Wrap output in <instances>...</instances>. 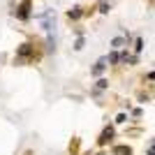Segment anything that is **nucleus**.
Here are the masks:
<instances>
[{"label": "nucleus", "instance_id": "nucleus-1", "mask_svg": "<svg viewBox=\"0 0 155 155\" xmlns=\"http://www.w3.org/2000/svg\"><path fill=\"white\" fill-rule=\"evenodd\" d=\"M39 58V53L35 51L32 44H21L16 49V63H35Z\"/></svg>", "mask_w": 155, "mask_h": 155}, {"label": "nucleus", "instance_id": "nucleus-2", "mask_svg": "<svg viewBox=\"0 0 155 155\" xmlns=\"http://www.w3.org/2000/svg\"><path fill=\"white\" fill-rule=\"evenodd\" d=\"M30 9H32V0H21V5L16 7V16L21 21L30 19Z\"/></svg>", "mask_w": 155, "mask_h": 155}, {"label": "nucleus", "instance_id": "nucleus-3", "mask_svg": "<svg viewBox=\"0 0 155 155\" xmlns=\"http://www.w3.org/2000/svg\"><path fill=\"white\" fill-rule=\"evenodd\" d=\"M39 21H42V26H44V30L51 32L53 30V21H56V14H53V9H46L42 16H39Z\"/></svg>", "mask_w": 155, "mask_h": 155}, {"label": "nucleus", "instance_id": "nucleus-4", "mask_svg": "<svg viewBox=\"0 0 155 155\" xmlns=\"http://www.w3.org/2000/svg\"><path fill=\"white\" fill-rule=\"evenodd\" d=\"M84 14H88L84 7H72L70 12H67V19H70V21H77V19H81Z\"/></svg>", "mask_w": 155, "mask_h": 155}, {"label": "nucleus", "instance_id": "nucleus-5", "mask_svg": "<svg viewBox=\"0 0 155 155\" xmlns=\"http://www.w3.org/2000/svg\"><path fill=\"white\" fill-rule=\"evenodd\" d=\"M107 63H109V58H100V60L95 63V67H93V74H95V77H100V74L107 70Z\"/></svg>", "mask_w": 155, "mask_h": 155}, {"label": "nucleus", "instance_id": "nucleus-6", "mask_svg": "<svg viewBox=\"0 0 155 155\" xmlns=\"http://www.w3.org/2000/svg\"><path fill=\"white\" fill-rule=\"evenodd\" d=\"M125 44H127V39H125V37H116V39H111V46H114L116 51H118V49H123Z\"/></svg>", "mask_w": 155, "mask_h": 155}, {"label": "nucleus", "instance_id": "nucleus-7", "mask_svg": "<svg viewBox=\"0 0 155 155\" xmlns=\"http://www.w3.org/2000/svg\"><path fill=\"white\" fill-rule=\"evenodd\" d=\"M111 137H114V130H111V127H107V130H104V132H102V137H100V143H102V146H104V143L109 141Z\"/></svg>", "mask_w": 155, "mask_h": 155}, {"label": "nucleus", "instance_id": "nucleus-8", "mask_svg": "<svg viewBox=\"0 0 155 155\" xmlns=\"http://www.w3.org/2000/svg\"><path fill=\"white\" fill-rule=\"evenodd\" d=\"M109 7H111V0H100V2H97V9H100L102 14L109 12Z\"/></svg>", "mask_w": 155, "mask_h": 155}, {"label": "nucleus", "instance_id": "nucleus-9", "mask_svg": "<svg viewBox=\"0 0 155 155\" xmlns=\"http://www.w3.org/2000/svg\"><path fill=\"white\" fill-rule=\"evenodd\" d=\"M114 153L116 155H132V148H130V146H116Z\"/></svg>", "mask_w": 155, "mask_h": 155}, {"label": "nucleus", "instance_id": "nucleus-10", "mask_svg": "<svg viewBox=\"0 0 155 155\" xmlns=\"http://www.w3.org/2000/svg\"><path fill=\"white\" fill-rule=\"evenodd\" d=\"M104 88H107V81H104V79H100V81H97V86H95V91L100 93V91H104Z\"/></svg>", "mask_w": 155, "mask_h": 155}, {"label": "nucleus", "instance_id": "nucleus-11", "mask_svg": "<svg viewBox=\"0 0 155 155\" xmlns=\"http://www.w3.org/2000/svg\"><path fill=\"white\" fill-rule=\"evenodd\" d=\"M146 153H148V155H155V139H153V143H150L148 148H146Z\"/></svg>", "mask_w": 155, "mask_h": 155}, {"label": "nucleus", "instance_id": "nucleus-12", "mask_svg": "<svg viewBox=\"0 0 155 155\" xmlns=\"http://www.w3.org/2000/svg\"><path fill=\"white\" fill-rule=\"evenodd\" d=\"M74 49H84V39H81V37L77 39V44H74Z\"/></svg>", "mask_w": 155, "mask_h": 155}]
</instances>
